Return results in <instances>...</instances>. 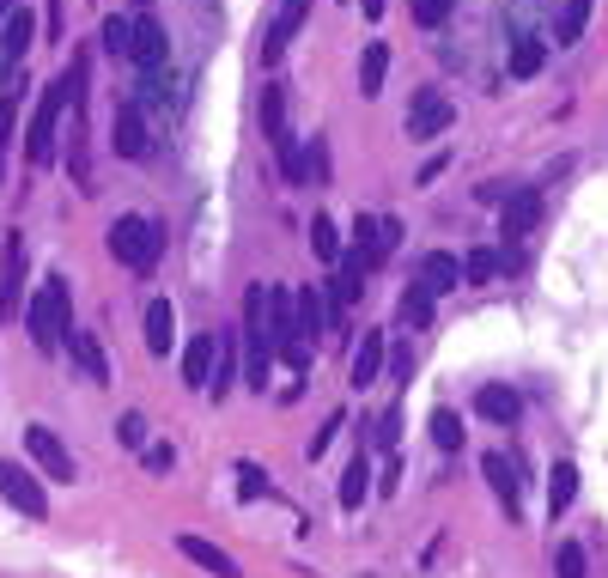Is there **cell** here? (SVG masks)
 <instances>
[{
    "label": "cell",
    "mask_w": 608,
    "mask_h": 578,
    "mask_svg": "<svg viewBox=\"0 0 608 578\" xmlns=\"http://www.w3.org/2000/svg\"><path fill=\"white\" fill-rule=\"evenodd\" d=\"M25 323H31V341L43 347V353H55L67 335H73V299H67V280H49L43 293L31 299V311H25Z\"/></svg>",
    "instance_id": "1"
},
{
    "label": "cell",
    "mask_w": 608,
    "mask_h": 578,
    "mask_svg": "<svg viewBox=\"0 0 608 578\" xmlns=\"http://www.w3.org/2000/svg\"><path fill=\"white\" fill-rule=\"evenodd\" d=\"M159 244H165V232L152 220H140V213H122V220L110 226V256L128 262V268H152L159 262Z\"/></svg>",
    "instance_id": "2"
},
{
    "label": "cell",
    "mask_w": 608,
    "mask_h": 578,
    "mask_svg": "<svg viewBox=\"0 0 608 578\" xmlns=\"http://www.w3.org/2000/svg\"><path fill=\"white\" fill-rule=\"evenodd\" d=\"M61 110H67V92L49 86L43 104H37V116H31V140H25L31 165H55V122H61Z\"/></svg>",
    "instance_id": "3"
},
{
    "label": "cell",
    "mask_w": 608,
    "mask_h": 578,
    "mask_svg": "<svg viewBox=\"0 0 608 578\" xmlns=\"http://www.w3.org/2000/svg\"><path fill=\"white\" fill-rule=\"evenodd\" d=\"M359 293H365V268H359L353 256H341L335 274H329V286H323V311H329V323H341V317L359 305Z\"/></svg>",
    "instance_id": "4"
},
{
    "label": "cell",
    "mask_w": 608,
    "mask_h": 578,
    "mask_svg": "<svg viewBox=\"0 0 608 578\" xmlns=\"http://www.w3.org/2000/svg\"><path fill=\"white\" fill-rule=\"evenodd\" d=\"M0 499L19 505L25 518H49V493L37 487V475H25V469H19V463H7V457H0Z\"/></svg>",
    "instance_id": "5"
},
{
    "label": "cell",
    "mask_w": 608,
    "mask_h": 578,
    "mask_svg": "<svg viewBox=\"0 0 608 578\" xmlns=\"http://www.w3.org/2000/svg\"><path fill=\"white\" fill-rule=\"evenodd\" d=\"M25 451H31V463H37L49 481H73V457H67V445L55 439L49 426H25Z\"/></svg>",
    "instance_id": "6"
},
{
    "label": "cell",
    "mask_w": 608,
    "mask_h": 578,
    "mask_svg": "<svg viewBox=\"0 0 608 578\" xmlns=\"http://www.w3.org/2000/svg\"><path fill=\"white\" fill-rule=\"evenodd\" d=\"M304 13H311V0H286V7H280V19H274L268 37H262V61H268V67L286 61V43H292V31L304 25Z\"/></svg>",
    "instance_id": "7"
},
{
    "label": "cell",
    "mask_w": 608,
    "mask_h": 578,
    "mask_svg": "<svg viewBox=\"0 0 608 578\" xmlns=\"http://www.w3.org/2000/svg\"><path fill=\"white\" fill-rule=\"evenodd\" d=\"M481 475H487V487H493V499H499V512H505V518H523V499H517V469H511L499 451H487V457H481Z\"/></svg>",
    "instance_id": "8"
},
{
    "label": "cell",
    "mask_w": 608,
    "mask_h": 578,
    "mask_svg": "<svg viewBox=\"0 0 608 578\" xmlns=\"http://www.w3.org/2000/svg\"><path fill=\"white\" fill-rule=\"evenodd\" d=\"M19 299H25V244H19V232H13V238H7V274H0V323L19 311Z\"/></svg>",
    "instance_id": "9"
},
{
    "label": "cell",
    "mask_w": 608,
    "mask_h": 578,
    "mask_svg": "<svg viewBox=\"0 0 608 578\" xmlns=\"http://www.w3.org/2000/svg\"><path fill=\"white\" fill-rule=\"evenodd\" d=\"M450 116H456V110H450V98H438V92H414L408 134H420V140H426V134H444V128H450Z\"/></svg>",
    "instance_id": "10"
},
{
    "label": "cell",
    "mask_w": 608,
    "mask_h": 578,
    "mask_svg": "<svg viewBox=\"0 0 608 578\" xmlns=\"http://www.w3.org/2000/svg\"><path fill=\"white\" fill-rule=\"evenodd\" d=\"M177 554H183V560H195L201 572H219V578H238V560L225 554V548H213L207 536H177Z\"/></svg>",
    "instance_id": "11"
},
{
    "label": "cell",
    "mask_w": 608,
    "mask_h": 578,
    "mask_svg": "<svg viewBox=\"0 0 608 578\" xmlns=\"http://www.w3.org/2000/svg\"><path fill=\"white\" fill-rule=\"evenodd\" d=\"M420 286H426L432 299L456 293V286H463V262H456V256H444V250H432V256L420 262Z\"/></svg>",
    "instance_id": "12"
},
{
    "label": "cell",
    "mask_w": 608,
    "mask_h": 578,
    "mask_svg": "<svg viewBox=\"0 0 608 578\" xmlns=\"http://www.w3.org/2000/svg\"><path fill=\"white\" fill-rule=\"evenodd\" d=\"M536 220H542V201L536 195H511L505 201V213H499V226H505V244H517V238H529V232H536Z\"/></svg>",
    "instance_id": "13"
},
{
    "label": "cell",
    "mask_w": 608,
    "mask_h": 578,
    "mask_svg": "<svg viewBox=\"0 0 608 578\" xmlns=\"http://www.w3.org/2000/svg\"><path fill=\"white\" fill-rule=\"evenodd\" d=\"M475 408H481V420H493V426H517V420H523V396L505 390V384H487V390L475 396Z\"/></svg>",
    "instance_id": "14"
},
{
    "label": "cell",
    "mask_w": 608,
    "mask_h": 578,
    "mask_svg": "<svg viewBox=\"0 0 608 578\" xmlns=\"http://www.w3.org/2000/svg\"><path fill=\"white\" fill-rule=\"evenodd\" d=\"M292 311H298V335L304 341H317L329 311H323V286H292Z\"/></svg>",
    "instance_id": "15"
},
{
    "label": "cell",
    "mask_w": 608,
    "mask_h": 578,
    "mask_svg": "<svg viewBox=\"0 0 608 578\" xmlns=\"http://www.w3.org/2000/svg\"><path fill=\"white\" fill-rule=\"evenodd\" d=\"M146 147H152L146 116H140L134 104H122V116H116V153H122V159H146Z\"/></svg>",
    "instance_id": "16"
},
{
    "label": "cell",
    "mask_w": 608,
    "mask_h": 578,
    "mask_svg": "<svg viewBox=\"0 0 608 578\" xmlns=\"http://www.w3.org/2000/svg\"><path fill=\"white\" fill-rule=\"evenodd\" d=\"M31 37H37V19H31L25 7H13L7 25H0V55H7V61H25V55H31Z\"/></svg>",
    "instance_id": "17"
},
{
    "label": "cell",
    "mask_w": 608,
    "mask_h": 578,
    "mask_svg": "<svg viewBox=\"0 0 608 578\" xmlns=\"http://www.w3.org/2000/svg\"><path fill=\"white\" fill-rule=\"evenodd\" d=\"M213 359H219V341H207V335H195V341L183 347V384H189V390H207Z\"/></svg>",
    "instance_id": "18"
},
{
    "label": "cell",
    "mask_w": 608,
    "mask_h": 578,
    "mask_svg": "<svg viewBox=\"0 0 608 578\" xmlns=\"http://www.w3.org/2000/svg\"><path fill=\"white\" fill-rule=\"evenodd\" d=\"M146 347H152V353H171V347H177V317H171V299H146Z\"/></svg>",
    "instance_id": "19"
},
{
    "label": "cell",
    "mask_w": 608,
    "mask_h": 578,
    "mask_svg": "<svg viewBox=\"0 0 608 578\" xmlns=\"http://www.w3.org/2000/svg\"><path fill=\"white\" fill-rule=\"evenodd\" d=\"M384 347H390V335H384V329L359 335V353H353V390H365V384L377 378V366H384Z\"/></svg>",
    "instance_id": "20"
},
{
    "label": "cell",
    "mask_w": 608,
    "mask_h": 578,
    "mask_svg": "<svg viewBox=\"0 0 608 578\" xmlns=\"http://www.w3.org/2000/svg\"><path fill=\"white\" fill-rule=\"evenodd\" d=\"M384 80H390V43H365V55H359V92L377 98Z\"/></svg>",
    "instance_id": "21"
},
{
    "label": "cell",
    "mask_w": 608,
    "mask_h": 578,
    "mask_svg": "<svg viewBox=\"0 0 608 578\" xmlns=\"http://www.w3.org/2000/svg\"><path fill=\"white\" fill-rule=\"evenodd\" d=\"M542 61H548L542 37H517V43H511V61H505V67H511V80H536V74H542Z\"/></svg>",
    "instance_id": "22"
},
{
    "label": "cell",
    "mask_w": 608,
    "mask_h": 578,
    "mask_svg": "<svg viewBox=\"0 0 608 578\" xmlns=\"http://www.w3.org/2000/svg\"><path fill=\"white\" fill-rule=\"evenodd\" d=\"M572 499H578V463H554L548 469V512L560 518Z\"/></svg>",
    "instance_id": "23"
},
{
    "label": "cell",
    "mask_w": 608,
    "mask_h": 578,
    "mask_svg": "<svg viewBox=\"0 0 608 578\" xmlns=\"http://www.w3.org/2000/svg\"><path fill=\"white\" fill-rule=\"evenodd\" d=\"M134 61H146V67H159L165 61V25L159 19H140L134 25V49H128Z\"/></svg>",
    "instance_id": "24"
},
{
    "label": "cell",
    "mask_w": 608,
    "mask_h": 578,
    "mask_svg": "<svg viewBox=\"0 0 608 578\" xmlns=\"http://www.w3.org/2000/svg\"><path fill=\"white\" fill-rule=\"evenodd\" d=\"M359 268H371L377 256H384V238H377V220H371V213H359V220H353V250H347Z\"/></svg>",
    "instance_id": "25"
},
{
    "label": "cell",
    "mask_w": 608,
    "mask_h": 578,
    "mask_svg": "<svg viewBox=\"0 0 608 578\" xmlns=\"http://www.w3.org/2000/svg\"><path fill=\"white\" fill-rule=\"evenodd\" d=\"M61 347H67L73 359H80V372H92V378H104V372H110V366H104V347H98V341H92L86 329H73V335H67Z\"/></svg>",
    "instance_id": "26"
},
{
    "label": "cell",
    "mask_w": 608,
    "mask_h": 578,
    "mask_svg": "<svg viewBox=\"0 0 608 578\" xmlns=\"http://www.w3.org/2000/svg\"><path fill=\"white\" fill-rule=\"evenodd\" d=\"M244 347H250V390H262L268 384V359H274V335L268 329H250Z\"/></svg>",
    "instance_id": "27"
},
{
    "label": "cell",
    "mask_w": 608,
    "mask_h": 578,
    "mask_svg": "<svg viewBox=\"0 0 608 578\" xmlns=\"http://www.w3.org/2000/svg\"><path fill=\"white\" fill-rule=\"evenodd\" d=\"M432 305H438V299H432L426 286L414 280L408 293H402V323H408V329H426V323H432Z\"/></svg>",
    "instance_id": "28"
},
{
    "label": "cell",
    "mask_w": 608,
    "mask_h": 578,
    "mask_svg": "<svg viewBox=\"0 0 608 578\" xmlns=\"http://www.w3.org/2000/svg\"><path fill=\"white\" fill-rule=\"evenodd\" d=\"M432 445H438V451H456V445H463V414L432 408Z\"/></svg>",
    "instance_id": "29"
},
{
    "label": "cell",
    "mask_w": 608,
    "mask_h": 578,
    "mask_svg": "<svg viewBox=\"0 0 608 578\" xmlns=\"http://www.w3.org/2000/svg\"><path fill=\"white\" fill-rule=\"evenodd\" d=\"M311 250H317L323 262H341V232H335L329 213H317V220H311Z\"/></svg>",
    "instance_id": "30"
},
{
    "label": "cell",
    "mask_w": 608,
    "mask_h": 578,
    "mask_svg": "<svg viewBox=\"0 0 608 578\" xmlns=\"http://www.w3.org/2000/svg\"><path fill=\"white\" fill-rule=\"evenodd\" d=\"M98 37H104V55H128V49H134V25H128L122 13H110V19L98 25Z\"/></svg>",
    "instance_id": "31"
},
{
    "label": "cell",
    "mask_w": 608,
    "mask_h": 578,
    "mask_svg": "<svg viewBox=\"0 0 608 578\" xmlns=\"http://www.w3.org/2000/svg\"><path fill=\"white\" fill-rule=\"evenodd\" d=\"M262 128L274 140H286V92L280 86H262Z\"/></svg>",
    "instance_id": "32"
},
{
    "label": "cell",
    "mask_w": 608,
    "mask_h": 578,
    "mask_svg": "<svg viewBox=\"0 0 608 578\" xmlns=\"http://www.w3.org/2000/svg\"><path fill=\"white\" fill-rule=\"evenodd\" d=\"M280 171H286L292 183H311V159H304V147H298V140H292V134L280 140Z\"/></svg>",
    "instance_id": "33"
},
{
    "label": "cell",
    "mask_w": 608,
    "mask_h": 578,
    "mask_svg": "<svg viewBox=\"0 0 608 578\" xmlns=\"http://www.w3.org/2000/svg\"><path fill=\"white\" fill-rule=\"evenodd\" d=\"M371 493V469L365 463H347V475H341V505H359Z\"/></svg>",
    "instance_id": "34"
},
{
    "label": "cell",
    "mask_w": 608,
    "mask_h": 578,
    "mask_svg": "<svg viewBox=\"0 0 608 578\" xmlns=\"http://www.w3.org/2000/svg\"><path fill=\"white\" fill-rule=\"evenodd\" d=\"M584 25H590V0H566V19H560V37H566V43H578V37H584Z\"/></svg>",
    "instance_id": "35"
},
{
    "label": "cell",
    "mask_w": 608,
    "mask_h": 578,
    "mask_svg": "<svg viewBox=\"0 0 608 578\" xmlns=\"http://www.w3.org/2000/svg\"><path fill=\"white\" fill-rule=\"evenodd\" d=\"M493 274H499V256H493V250H475V256L463 262V280H475V286H487Z\"/></svg>",
    "instance_id": "36"
},
{
    "label": "cell",
    "mask_w": 608,
    "mask_h": 578,
    "mask_svg": "<svg viewBox=\"0 0 608 578\" xmlns=\"http://www.w3.org/2000/svg\"><path fill=\"white\" fill-rule=\"evenodd\" d=\"M116 439H122V445H134V451L146 445V414H140V408H128V414L116 420Z\"/></svg>",
    "instance_id": "37"
},
{
    "label": "cell",
    "mask_w": 608,
    "mask_h": 578,
    "mask_svg": "<svg viewBox=\"0 0 608 578\" xmlns=\"http://www.w3.org/2000/svg\"><path fill=\"white\" fill-rule=\"evenodd\" d=\"M268 493V475L256 463H238V499H262Z\"/></svg>",
    "instance_id": "38"
},
{
    "label": "cell",
    "mask_w": 608,
    "mask_h": 578,
    "mask_svg": "<svg viewBox=\"0 0 608 578\" xmlns=\"http://www.w3.org/2000/svg\"><path fill=\"white\" fill-rule=\"evenodd\" d=\"M554 578H584V548H578V542H566V548L554 554Z\"/></svg>",
    "instance_id": "39"
},
{
    "label": "cell",
    "mask_w": 608,
    "mask_h": 578,
    "mask_svg": "<svg viewBox=\"0 0 608 578\" xmlns=\"http://www.w3.org/2000/svg\"><path fill=\"white\" fill-rule=\"evenodd\" d=\"M444 19H450V0H414V25L432 31V25H444Z\"/></svg>",
    "instance_id": "40"
},
{
    "label": "cell",
    "mask_w": 608,
    "mask_h": 578,
    "mask_svg": "<svg viewBox=\"0 0 608 578\" xmlns=\"http://www.w3.org/2000/svg\"><path fill=\"white\" fill-rule=\"evenodd\" d=\"M335 432H341V414H329V420L317 426V439H311V457H323V451H329V439H335Z\"/></svg>",
    "instance_id": "41"
},
{
    "label": "cell",
    "mask_w": 608,
    "mask_h": 578,
    "mask_svg": "<svg viewBox=\"0 0 608 578\" xmlns=\"http://www.w3.org/2000/svg\"><path fill=\"white\" fill-rule=\"evenodd\" d=\"M438 171H444V153H438V159H426V165H420L414 177H420V183H438Z\"/></svg>",
    "instance_id": "42"
},
{
    "label": "cell",
    "mask_w": 608,
    "mask_h": 578,
    "mask_svg": "<svg viewBox=\"0 0 608 578\" xmlns=\"http://www.w3.org/2000/svg\"><path fill=\"white\" fill-rule=\"evenodd\" d=\"M359 7H365V19H384V7H390V0H359Z\"/></svg>",
    "instance_id": "43"
},
{
    "label": "cell",
    "mask_w": 608,
    "mask_h": 578,
    "mask_svg": "<svg viewBox=\"0 0 608 578\" xmlns=\"http://www.w3.org/2000/svg\"><path fill=\"white\" fill-rule=\"evenodd\" d=\"M7 13H13V0H0V25H7Z\"/></svg>",
    "instance_id": "44"
},
{
    "label": "cell",
    "mask_w": 608,
    "mask_h": 578,
    "mask_svg": "<svg viewBox=\"0 0 608 578\" xmlns=\"http://www.w3.org/2000/svg\"><path fill=\"white\" fill-rule=\"evenodd\" d=\"M134 7H146V0H134Z\"/></svg>",
    "instance_id": "45"
}]
</instances>
